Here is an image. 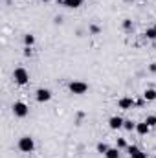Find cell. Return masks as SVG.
<instances>
[{
  "label": "cell",
  "mask_w": 156,
  "mask_h": 158,
  "mask_svg": "<svg viewBox=\"0 0 156 158\" xmlns=\"http://www.w3.org/2000/svg\"><path fill=\"white\" fill-rule=\"evenodd\" d=\"M109 149H110V147H109L107 143H103V142H101V143H97V151H99L101 155H105V153H107Z\"/></svg>",
  "instance_id": "cell-17"
},
{
  "label": "cell",
  "mask_w": 156,
  "mask_h": 158,
  "mask_svg": "<svg viewBox=\"0 0 156 158\" xmlns=\"http://www.w3.org/2000/svg\"><path fill=\"white\" fill-rule=\"evenodd\" d=\"M149 70H151V72H156V63H151V66H149Z\"/></svg>",
  "instance_id": "cell-22"
},
{
  "label": "cell",
  "mask_w": 156,
  "mask_h": 158,
  "mask_svg": "<svg viewBox=\"0 0 156 158\" xmlns=\"http://www.w3.org/2000/svg\"><path fill=\"white\" fill-rule=\"evenodd\" d=\"M68 88H70V92H72V94L81 96V94H84V92L88 90V85H86L84 81H72V83L68 85Z\"/></svg>",
  "instance_id": "cell-4"
},
{
  "label": "cell",
  "mask_w": 156,
  "mask_h": 158,
  "mask_svg": "<svg viewBox=\"0 0 156 158\" xmlns=\"http://www.w3.org/2000/svg\"><path fill=\"white\" fill-rule=\"evenodd\" d=\"M90 31H92V33H99V28H97V26H92Z\"/></svg>",
  "instance_id": "cell-21"
},
{
  "label": "cell",
  "mask_w": 156,
  "mask_h": 158,
  "mask_svg": "<svg viewBox=\"0 0 156 158\" xmlns=\"http://www.w3.org/2000/svg\"><path fill=\"white\" fill-rule=\"evenodd\" d=\"M123 123H125V119H123V118H119V116H112V118L109 119V127H110L112 131L123 129Z\"/></svg>",
  "instance_id": "cell-8"
},
{
  "label": "cell",
  "mask_w": 156,
  "mask_h": 158,
  "mask_svg": "<svg viewBox=\"0 0 156 158\" xmlns=\"http://www.w3.org/2000/svg\"><path fill=\"white\" fill-rule=\"evenodd\" d=\"M116 147L117 149H127V147H129V145H127V140H125V138H117L116 140Z\"/></svg>",
  "instance_id": "cell-16"
},
{
  "label": "cell",
  "mask_w": 156,
  "mask_h": 158,
  "mask_svg": "<svg viewBox=\"0 0 156 158\" xmlns=\"http://www.w3.org/2000/svg\"><path fill=\"white\" fill-rule=\"evenodd\" d=\"M145 37H147V39H151V40L156 39V26H154V28H147V30H145Z\"/></svg>",
  "instance_id": "cell-14"
},
{
  "label": "cell",
  "mask_w": 156,
  "mask_h": 158,
  "mask_svg": "<svg viewBox=\"0 0 156 158\" xmlns=\"http://www.w3.org/2000/svg\"><path fill=\"white\" fill-rule=\"evenodd\" d=\"M83 4V0H63V6H66V7H72V9H76Z\"/></svg>",
  "instance_id": "cell-11"
},
{
  "label": "cell",
  "mask_w": 156,
  "mask_h": 158,
  "mask_svg": "<svg viewBox=\"0 0 156 158\" xmlns=\"http://www.w3.org/2000/svg\"><path fill=\"white\" fill-rule=\"evenodd\" d=\"M143 99H145V101H154L156 99V90L154 88H147V90L143 92Z\"/></svg>",
  "instance_id": "cell-10"
},
{
  "label": "cell",
  "mask_w": 156,
  "mask_h": 158,
  "mask_svg": "<svg viewBox=\"0 0 156 158\" xmlns=\"http://www.w3.org/2000/svg\"><path fill=\"white\" fill-rule=\"evenodd\" d=\"M42 2H50V0H42Z\"/></svg>",
  "instance_id": "cell-23"
},
{
  "label": "cell",
  "mask_w": 156,
  "mask_h": 158,
  "mask_svg": "<svg viewBox=\"0 0 156 158\" xmlns=\"http://www.w3.org/2000/svg\"><path fill=\"white\" fill-rule=\"evenodd\" d=\"M105 156L107 158H119V149H117V147H110V149L105 153Z\"/></svg>",
  "instance_id": "cell-12"
},
{
  "label": "cell",
  "mask_w": 156,
  "mask_h": 158,
  "mask_svg": "<svg viewBox=\"0 0 156 158\" xmlns=\"http://www.w3.org/2000/svg\"><path fill=\"white\" fill-rule=\"evenodd\" d=\"M117 105H119V109H123V110H130L134 105H136V101L132 99V98H129V96H125V98H121L119 101H117Z\"/></svg>",
  "instance_id": "cell-6"
},
{
  "label": "cell",
  "mask_w": 156,
  "mask_h": 158,
  "mask_svg": "<svg viewBox=\"0 0 156 158\" xmlns=\"http://www.w3.org/2000/svg\"><path fill=\"white\" fill-rule=\"evenodd\" d=\"M24 55H26V57L31 55V46H26V48H24Z\"/></svg>",
  "instance_id": "cell-20"
},
{
  "label": "cell",
  "mask_w": 156,
  "mask_h": 158,
  "mask_svg": "<svg viewBox=\"0 0 156 158\" xmlns=\"http://www.w3.org/2000/svg\"><path fill=\"white\" fill-rule=\"evenodd\" d=\"M35 99H37L39 103L50 101V99H51V90H48V88H39V90L35 92Z\"/></svg>",
  "instance_id": "cell-5"
},
{
  "label": "cell",
  "mask_w": 156,
  "mask_h": 158,
  "mask_svg": "<svg viewBox=\"0 0 156 158\" xmlns=\"http://www.w3.org/2000/svg\"><path fill=\"white\" fill-rule=\"evenodd\" d=\"M13 79H15L17 85H26V83L30 81V74H28L26 68H15V72H13Z\"/></svg>",
  "instance_id": "cell-2"
},
{
  "label": "cell",
  "mask_w": 156,
  "mask_h": 158,
  "mask_svg": "<svg viewBox=\"0 0 156 158\" xmlns=\"http://www.w3.org/2000/svg\"><path fill=\"white\" fill-rule=\"evenodd\" d=\"M151 131V127L147 125V121H142V123H136V132L138 134H142V136H145L147 132Z\"/></svg>",
  "instance_id": "cell-9"
},
{
  "label": "cell",
  "mask_w": 156,
  "mask_h": 158,
  "mask_svg": "<svg viewBox=\"0 0 156 158\" xmlns=\"http://www.w3.org/2000/svg\"><path fill=\"white\" fill-rule=\"evenodd\" d=\"M24 44H26V46H33V44H35V37H33L31 33L24 35Z\"/></svg>",
  "instance_id": "cell-15"
},
{
  "label": "cell",
  "mask_w": 156,
  "mask_h": 158,
  "mask_svg": "<svg viewBox=\"0 0 156 158\" xmlns=\"http://www.w3.org/2000/svg\"><path fill=\"white\" fill-rule=\"evenodd\" d=\"M18 149H20L22 153H31V151L35 149V142H33V138H30V136H22V138L18 140Z\"/></svg>",
  "instance_id": "cell-1"
},
{
  "label": "cell",
  "mask_w": 156,
  "mask_h": 158,
  "mask_svg": "<svg viewBox=\"0 0 156 158\" xmlns=\"http://www.w3.org/2000/svg\"><path fill=\"white\" fill-rule=\"evenodd\" d=\"M123 129H125V131H136V123H134L132 119H125Z\"/></svg>",
  "instance_id": "cell-13"
},
{
  "label": "cell",
  "mask_w": 156,
  "mask_h": 158,
  "mask_svg": "<svg viewBox=\"0 0 156 158\" xmlns=\"http://www.w3.org/2000/svg\"><path fill=\"white\" fill-rule=\"evenodd\" d=\"M28 112H30V109H28V105H26L24 101H15V103H13V114H15L17 118H26Z\"/></svg>",
  "instance_id": "cell-3"
},
{
  "label": "cell",
  "mask_w": 156,
  "mask_h": 158,
  "mask_svg": "<svg viewBox=\"0 0 156 158\" xmlns=\"http://www.w3.org/2000/svg\"><path fill=\"white\" fill-rule=\"evenodd\" d=\"M145 121H147V125H149V127H156V116H147Z\"/></svg>",
  "instance_id": "cell-18"
},
{
  "label": "cell",
  "mask_w": 156,
  "mask_h": 158,
  "mask_svg": "<svg viewBox=\"0 0 156 158\" xmlns=\"http://www.w3.org/2000/svg\"><path fill=\"white\" fill-rule=\"evenodd\" d=\"M123 28H125V30H132V20H130V19H125V20H123Z\"/></svg>",
  "instance_id": "cell-19"
},
{
  "label": "cell",
  "mask_w": 156,
  "mask_h": 158,
  "mask_svg": "<svg viewBox=\"0 0 156 158\" xmlns=\"http://www.w3.org/2000/svg\"><path fill=\"white\" fill-rule=\"evenodd\" d=\"M127 151H129V156L130 158H147V153L140 151V147H136V145H129Z\"/></svg>",
  "instance_id": "cell-7"
}]
</instances>
